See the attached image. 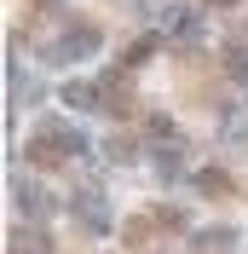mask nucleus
Here are the masks:
<instances>
[{
  "instance_id": "obj_7",
  "label": "nucleus",
  "mask_w": 248,
  "mask_h": 254,
  "mask_svg": "<svg viewBox=\"0 0 248 254\" xmlns=\"http://www.w3.org/2000/svg\"><path fill=\"white\" fill-rule=\"evenodd\" d=\"M98 87H104V116H133V110H139V104H133V93L122 87V75H104Z\"/></svg>"
},
{
  "instance_id": "obj_14",
  "label": "nucleus",
  "mask_w": 248,
  "mask_h": 254,
  "mask_svg": "<svg viewBox=\"0 0 248 254\" xmlns=\"http://www.w3.org/2000/svg\"><path fill=\"white\" fill-rule=\"evenodd\" d=\"M104 150H110V162H133V139H122V133H116Z\"/></svg>"
},
{
  "instance_id": "obj_6",
  "label": "nucleus",
  "mask_w": 248,
  "mask_h": 254,
  "mask_svg": "<svg viewBox=\"0 0 248 254\" xmlns=\"http://www.w3.org/2000/svg\"><path fill=\"white\" fill-rule=\"evenodd\" d=\"M12 202L17 208H23V214H29V220H41V214H47V190H41V185H29V179H12Z\"/></svg>"
},
{
  "instance_id": "obj_15",
  "label": "nucleus",
  "mask_w": 248,
  "mask_h": 254,
  "mask_svg": "<svg viewBox=\"0 0 248 254\" xmlns=\"http://www.w3.org/2000/svg\"><path fill=\"white\" fill-rule=\"evenodd\" d=\"M150 225H156V220H127L122 237H127V243H144V237H150Z\"/></svg>"
},
{
  "instance_id": "obj_12",
  "label": "nucleus",
  "mask_w": 248,
  "mask_h": 254,
  "mask_svg": "<svg viewBox=\"0 0 248 254\" xmlns=\"http://www.w3.org/2000/svg\"><path fill=\"white\" fill-rule=\"evenodd\" d=\"M156 174H162V179H179V174H185L179 150H162V156H156Z\"/></svg>"
},
{
  "instance_id": "obj_9",
  "label": "nucleus",
  "mask_w": 248,
  "mask_h": 254,
  "mask_svg": "<svg viewBox=\"0 0 248 254\" xmlns=\"http://www.w3.org/2000/svg\"><path fill=\"white\" fill-rule=\"evenodd\" d=\"M6 254H52V243H47V231H12Z\"/></svg>"
},
{
  "instance_id": "obj_13",
  "label": "nucleus",
  "mask_w": 248,
  "mask_h": 254,
  "mask_svg": "<svg viewBox=\"0 0 248 254\" xmlns=\"http://www.w3.org/2000/svg\"><path fill=\"white\" fill-rule=\"evenodd\" d=\"M150 220H156V225H168V231H185V225H190V220H185V208H156Z\"/></svg>"
},
{
  "instance_id": "obj_2",
  "label": "nucleus",
  "mask_w": 248,
  "mask_h": 254,
  "mask_svg": "<svg viewBox=\"0 0 248 254\" xmlns=\"http://www.w3.org/2000/svg\"><path fill=\"white\" fill-rule=\"evenodd\" d=\"M98 41H104V35H98V23H69V29H63L58 41L47 47V58H52V64H69V58H93V52H98Z\"/></svg>"
},
{
  "instance_id": "obj_4",
  "label": "nucleus",
  "mask_w": 248,
  "mask_h": 254,
  "mask_svg": "<svg viewBox=\"0 0 248 254\" xmlns=\"http://www.w3.org/2000/svg\"><path fill=\"white\" fill-rule=\"evenodd\" d=\"M162 29H168L173 41H196V35H202V17L190 12V6H168V17H162Z\"/></svg>"
},
{
  "instance_id": "obj_11",
  "label": "nucleus",
  "mask_w": 248,
  "mask_h": 254,
  "mask_svg": "<svg viewBox=\"0 0 248 254\" xmlns=\"http://www.w3.org/2000/svg\"><path fill=\"white\" fill-rule=\"evenodd\" d=\"M196 190H208V196H225V190H231V174H219V168H202V174H196Z\"/></svg>"
},
{
  "instance_id": "obj_8",
  "label": "nucleus",
  "mask_w": 248,
  "mask_h": 254,
  "mask_svg": "<svg viewBox=\"0 0 248 254\" xmlns=\"http://www.w3.org/2000/svg\"><path fill=\"white\" fill-rule=\"evenodd\" d=\"M237 243V231L231 225H214V231H196V254H225Z\"/></svg>"
},
{
  "instance_id": "obj_10",
  "label": "nucleus",
  "mask_w": 248,
  "mask_h": 254,
  "mask_svg": "<svg viewBox=\"0 0 248 254\" xmlns=\"http://www.w3.org/2000/svg\"><path fill=\"white\" fill-rule=\"evenodd\" d=\"M156 52H162V35H139V41H133V47H127V69H139V64H150L156 58Z\"/></svg>"
},
{
  "instance_id": "obj_1",
  "label": "nucleus",
  "mask_w": 248,
  "mask_h": 254,
  "mask_svg": "<svg viewBox=\"0 0 248 254\" xmlns=\"http://www.w3.org/2000/svg\"><path fill=\"white\" fill-rule=\"evenodd\" d=\"M69 156H87V139H81L75 127L47 122V127H41V133L29 139V162H35V168H63Z\"/></svg>"
},
{
  "instance_id": "obj_5",
  "label": "nucleus",
  "mask_w": 248,
  "mask_h": 254,
  "mask_svg": "<svg viewBox=\"0 0 248 254\" xmlns=\"http://www.w3.org/2000/svg\"><path fill=\"white\" fill-rule=\"evenodd\" d=\"M63 104L69 110H104V87H93V81H63Z\"/></svg>"
},
{
  "instance_id": "obj_16",
  "label": "nucleus",
  "mask_w": 248,
  "mask_h": 254,
  "mask_svg": "<svg viewBox=\"0 0 248 254\" xmlns=\"http://www.w3.org/2000/svg\"><path fill=\"white\" fill-rule=\"evenodd\" d=\"M208 6H219V12H231V6H243V0H208Z\"/></svg>"
},
{
  "instance_id": "obj_3",
  "label": "nucleus",
  "mask_w": 248,
  "mask_h": 254,
  "mask_svg": "<svg viewBox=\"0 0 248 254\" xmlns=\"http://www.w3.org/2000/svg\"><path fill=\"white\" fill-rule=\"evenodd\" d=\"M69 214H75L87 231H110V208H104V190L98 185H81L75 196H69Z\"/></svg>"
}]
</instances>
